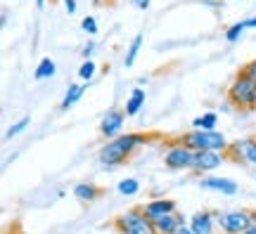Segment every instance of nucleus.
<instances>
[{"mask_svg":"<svg viewBox=\"0 0 256 234\" xmlns=\"http://www.w3.org/2000/svg\"><path fill=\"white\" fill-rule=\"evenodd\" d=\"M150 137L142 135V133H126V135H119L116 140H110L100 147L98 152V161L104 166V168H114V166H121L130 159V154L136 152L138 147H142Z\"/></svg>","mask_w":256,"mask_h":234,"instance_id":"f257e3e1","label":"nucleus"},{"mask_svg":"<svg viewBox=\"0 0 256 234\" xmlns=\"http://www.w3.org/2000/svg\"><path fill=\"white\" fill-rule=\"evenodd\" d=\"M228 102L242 111L256 109V81L244 71H240L228 85Z\"/></svg>","mask_w":256,"mask_h":234,"instance_id":"f03ea898","label":"nucleus"},{"mask_svg":"<svg viewBox=\"0 0 256 234\" xmlns=\"http://www.w3.org/2000/svg\"><path fill=\"white\" fill-rule=\"evenodd\" d=\"M180 142L188 144L192 152H220V154H226L230 147L226 135L218 133V130H190V133H185V135L180 137Z\"/></svg>","mask_w":256,"mask_h":234,"instance_id":"7ed1b4c3","label":"nucleus"},{"mask_svg":"<svg viewBox=\"0 0 256 234\" xmlns=\"http://www.w3.org/2000/svg\"><path fill=\"white\" fill-rule=\"evenodd\" d=\"M114 227H116L119 234H156L154 223L145 216L142 206L130 208L126 213H121V216L116 218Z\"/></svg>","mask_w":256,"mask_h":234,"instance_id":"20e7f679","label":"nucleus"},{"mask_svg":"<svg viewBox=\"0 0 256 234\" xmlns=\"http://www.w3.org/2000/svg\"><path fill=\"white\" fill-rule=\"evenodd\" d=\"M216 225L226 234H242L254 225V211H226L216 213Z\"/></svg>","mask_w":256,"mask_h":234,"instance_id":"39448f33","label":"nucleus"},{"mask_svg":"<svg viewBox=\"0 0 256 234\" xmlns=\"http://www.w3.org/2000/svg\"><path fill=\"white\" fill-rule=\"evenodd\" d=\"M192 163H194V152L188 144H183L180 140L168 144L164 154V166L168 171H192Z\"/></svg>","mask_w":256,"mask_h":234,"instance_id":"423d86ee","label":"nucleus"},{"mask_svg":"<svg viewBox=\"0 0 256 234\" xmlns=\"http://www.w3.org/2000/svg\"><path fill=\"white\" fill-rule=\"evenodd\" d=\"M126 109H110L104 116H102V123H100V133L107 140H116L124 128V121H126Z\"/></svg>","mask_w":256,"mask_h":234,"instance_id":"0eeeda50","label":"nucleus"},{"mask_svg":"<svg viewBox=\"0 0 256 234\" xmlns=\"http://www.w3.org/2000/svg\"><path fill=\"white\" fill-rule=\"evenodd\" d=\"M223 161H226V154H220V152H194L192 171L200 173V175H204V173L216 171Z\"/></svg>","mask_w":256,"mask_h":234,"instance_id":"6e6552de","label":"nucleus"},{"mask_svg":"<svg viewBox=\"0 0 256 234\" xmlns=\"http://www.w3.org/2000/svg\"><path fill=\"white\" fill-rule=\"evenodd\" d=\"M142 211H145V216L154 223L159 218L176 213V201L174 199H152V201H147L145 206H142Z\"/></svg>","mask_w":256,"mask_h":234,"instance_id":"1a4fd4ad","label":"nucleus"},{"mask_svg":"<svg viewBox=\"0 0 256 234\" xmlns=\"http://www.w3.org/2000/svg\"><path fill=\"white\" fill-rule=\"evenodd\" d=\"M230 156H235L238 161H247L252 166H256V140H238L228 147Z\"/></svg>","mask_w":256,"mask_h":234,"instance_id":"9d476101","label":"nucleus"},{"mask_svg":"<svg viewBox=\"0 0 256 234\" xmlns=\"http://www.w3.org/2000/svg\"><path fill=\"white\" fill-rule=\"evenodd\" d=\"M200 187L202 189H209V192H220V194H238V182L230 180V178H216V175H211V178H204L200 180Z\"/></svg>","mask_w":256,"mask_h":234,"instance_id":"9b49d317","label":"nucleus"},{"mask_svg":"<svg viewBox=\"0 0 256 234\" xmlns=\"http://www.w3.org/2000/svg\"><path fill=\"white\" fill-rule=\"evenodd\" d=\"M214 223H216V216L209 213V211H200L190 218V230L194 234H211L214 232Z\"/></svg>","mask_w":256,"mask_h":234,"instance_id":"f8f14e48","label":"nucleus"},{"mask_svg":"<svg viewBox=\"0 0 256 234\" xmlns=\"http://www.w3.org/2000/svg\"><path fill=\"white\" fill-rule=\"evenodd\" d=\"M185 225V218L180 213H171V216H164L154 220V230L156 234H178V230Z\"/></svg>","mask_w":256,"mask_h":234,"instance_id":"ddd939ff","label":"nucleus"},{"mask_svg":"<svg viewBox=\"0 0 256 234\" xmlns=\"http://www.w3.org/2000/svg\"><path fill=\"white\" fill-rule=\"evenodd\" d=\"M74 197L78 199L81 204H90V201L102 197V187L92 185V182H78V185L74 187Z\"/></svg>","mask_w":256,"mask_h":234,"instance_id":"4468645a","label":"nucleus"},{"mask_svg":"<svg viewBox=\"0 0 256 234\" xmlns=\"http://www.w3.org/2000/svg\"><path fill=\"white\" fill-rule=\"evenodd\" d=\"M83 90H86V85H78V83H69V88H66V92H64L60 109H62V111H66L69 107H74V104H76V102L83 97Z\"/></svg>","mask_w":256,"mask_h":234,"instance_id":"2eb2a0df","label":"nucleus"},{"mask_svg":"<svg viewBox=\"0 0 256 234\" xmlns=\"http://www.w3.org/2000/svg\"><path fill=\"white\" fill-rule=\"evenodd\" d=\"M142 104H145V90L142 88H133V92H130V97L126 102V114L128 116H136L138 111L142 109Z\"/></svg>","mask_w":256,"mask_h":234,"instance_id":"dca6fc26","label":"nucleus"},{"mask_svg":"<svg viewBox=\"0 0 256 234\" xmlns=\"http://www.w3.org/2000/svg\"><path fill=\"white\" fill-rule=\"evenodd\" d=\"M142 40H145V36L138 33V36H133V40L128 43L126 57H124V66H126V69H130V66L136 64V57H138V52H140V47H142Z\"/></svg>","mask_w":256,"mask_h":234,"instance_id":"f3484780","label":"nucleus"},{"mask_svg":"<svg viewBox=\"0 0 256 234\" xmlns=\"http://www.w3.org/2000/svg\"><path fill=\"white\" fill-rule=\"evenodd\" d=\"M57 71L55 62L50 59V57H46V59H40V64L36 66V71H34V76H36V81H46V78H52Z\"/></svg>","mask_w":256,"mask_h":234,"instance_id":"a211bd4d","label":"nucleus"},{"mask_svg":"<svg viewBox=\"0 0 256 234\" xmlns=\"http://www.w3.org/2000/svg\"><path fill=\"white\" fill-rule=\"evenodd\" d=\"M216 121H218V116H216L214 111L202 114V116H197L192 121V130H214V128H216Z\"/></svg>","mask_w":256,"mask_h":234,"instance_id":"6ab92c4d","label":"nucleus"},{"mask_svg":"<svg viewBox=\"0 0 256 234\" xmlns=\"http://www.w3.org/2000/svg\"><path fill=\"white\" fill-rule=\"evenodd\" d=\"M116 189H119V194H124V197H133V194L140 192V182L136 178H126V180H121L116 185Z\"/></svg>","mask_w":256,"mask_h":234,"instance_id":"aec40b11","label":"nucleus"},{"mask_svg":"<svg viewBox=\"0 0 256 234\" xmlns=\"http://www.w3.org/2000/svg\"><path fill=\"white\" fill-rule=\"evenodd\" d=\"M244 28H247V26H244V21H238V24H232V26L226 31V40H228V43H238L240 36L244 33Z\"/></svg>","mask_w":256,"mask_h":234,"instance_id":"412c9836","label":"nucleus"},{"mask_svg":"<svg viewBox=\"0 0 256 234\" xmlns=\"http://www.w3.org/2000/svg\"><path fill=\"white\" fill-rule=\"evenodd\" d=\"M28 123H31V118H28V116L19 118L17 123H14V126H12V128H10V130H8V135H5V137H8V140H12V137H17L19 133H24V130H26V128H28Z\"/></svg>","mask_w":256,"mask_h":234,"instance_id":"4be33fe9","label":"nucleus"},{"mask_svg":"<svg viewBox=\"0 0 256 234\" xmlns=\"http://www.w3.org/2000/svg\"><path fill=\"white\" fill-rule=\"evenodd\" d=\"M95 69H98V64L92 62V59H86L81 64V69H78V76H81L83 81H90L92 76H95Z\"/></svg>","mask_w":256,"mask_h":234,"instance_id":"5701e85b","label":"nucleus"},{"mask_svg":"<svg viewBox=\"0 0 256 234\" xmlns=\"http://www.w3.org/2000/svg\"><path fill=\"white\" fill-rule=\"evenodd\" d=\"M81 28L88 33V36H95V33H98V19L95 17H83Z\"/></svg>","mask_w":256,"mask_h":234,"instance_id":"b1692460","label":"nucleus"},{"mask_svg":"<svg viewBox=\"0 0 256 234\" xmlns=\"http://www.w3.org/2000/svg\"><path fill=\"white\" fill-rule=\"evenodd\" d=\"M242 71L247 73V76H252V78H254V81H256V59H252V62H247V66H244Z\"/></svg>","mask_w":256,"mask_h":234,"instance_id":"393cba45","label":"nucleus"},{"mask_svg":"<svg viewBox=\"0 0 256 234\" xmlns=\"http://www.w3.org/2000/svg\"><path fill=\"white\" fill-rule=\"evenodd\" d=\"M64 9H66L69 14H74V12H76V0H64Z\"/></svg>","mask_w":256,"mask_h":234,"instance_id":"a878e982","label":"nucleus"},{"mask_svg":"<svg viewBox=\"0 0 256 234\" xmlns=\"http://www.w3.org/2000/svg\"><path fill=\"white\" fill-rule=\"evenodd\" d=\"M92 50H95V43H92V40H90V43H88V45L83 47V57H86V59H90V54H92Z\"/></svg>","mask_w":256,"mask_h":234,"instance_id":"bb28decb","label":"nucleus"},{"mask_svg":"<svg viewBox=\"0 0 256 234\" xmlns=\"http://www.w3.org/2000/svg\"><path fill=\"white\" fill-rule=\"evenodd\" d=\"M150 2H152V0H133V5H136L138 9H147L150 7Z\"/></svg>","mask_w":256,"mask_h":234,"instance_id":"cd10ccee","label":"nucleus"},{"mask_svg":"<svg viewBox=\"0 0 256 234\" xmlns=\"http://www.w3.org/2000/svg\"><path fill=\"white\" fill-rule=\"evenodd\" d=\"M244 26H247V28H256V17L244 19Z\"/></svg>","mask_w":256,"mask_h":234,"instance_id":"c85d7f7f","label":"nucleus"},{"mask_svg":"<svg viewBox=\"0 0 256 234\" xmlns=\"http://www.w3.org/2000/svg\"><path fill=\"white\" fill-rule=\"evenodd\" d=\"M242 234H256V213H254V225L249 227V230H244Z\"/></svg>","mask_w":256,"mask_h":234,"instance_id":"c756f323","label":"nucleus"},{"mask_svg":"<svg viewBox=\"0 0 256 234\" xmlns=\"http://www.w3.org/2000/svg\"><path fill=\"white\" fill-rule=\"evenodd\" d=\"M8 26V7H2V28Z\"/></svg>","mask_w":256,"mask_h":234,"instance_id":"7c9ffc66","label":"nucleus"},{"mask_svg":"<svg viewBox=\"0 0 256 234\" xmlns=\"http://www.w3.org/2000/svg\"><path fill=\"white\" fill-rule=\"evenodd\" d=\"M178 234H194V232H192V230H190V227H180V230H178Z\"/></svg>","mask_w":256,"mask_h":234,"instance_id":"2f4dec72","label":"nucleus"},{"mask_svg":"<svg viewBox=\"0 0 256 234\" xmlns=\"http://www.w3.org/2000/svg\"><path fill=\"white\" fill-rule=\"evenodd\" d=\"M36 7L43 9V7H46V0H36Z\"/></svg>","mask_w":256,"mask_h":234,"instance_id":"473e14b6","label":"nucleus"}]
</instances>
